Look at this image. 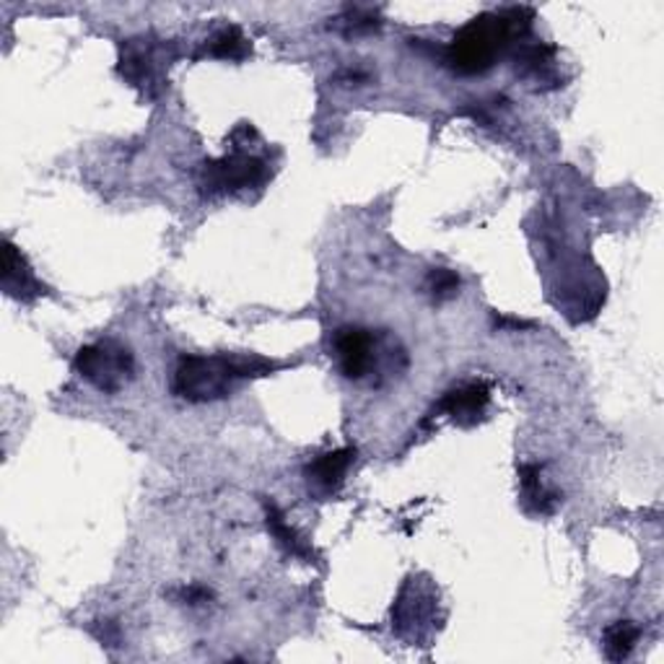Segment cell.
I'll return each mask as SVG.
<instances>
[{
    "label": "cell",
    "mask_w": 664,
    "mask_h": 664,
    "mask_svg": "<svg viewBox=\"0 0 664 664\" xmlns=\"http://www.w3.org/2000/svg\"><path fill=\"white\" fill-rule=\"evenodd\" d=\"M532 24L530 9L488 11L475 16L454 34L444 49V60L454 74L480 76L494 68L498 57L507 53L511 40L522 37Z\"/></svg>",
    "instance_id": "cell-1"
},
{
    "label": "cell",
    "mask_w": 664,
    "mask_h": 664,
    "mask_svg": "<svg viewBox=\"0 0 664 664\" xmlns=\"http://www.w3.org/2000/svg\"><path fill=\"white\" fill-rule=\"evenodd\" d=\"M265 361L234 356H182L175 372V392L187 402H213L226 397L244 377L259 374Z\"/></svg>",
    "instance_id": "cell-2"
},
{
    "label": "cell",
    "mask_w": 664,
    "mask_h": 664,
    "mask_svg": "<svg viewBox=\"0 0 664 664\" xmlns=\"http://www.w3.org/2000/svg\"><path fill=\"white\" fill-rule=\"evenodd\" d=\"M74 366L86 381L107 395L120 392L135 377L133 353L114 341H99L78 348Z\"/></svg>",
    "instance_id": "cell-3"
},
{
    "label": "cell",
    "mask_w": 664,
    "mask_h": 664,
    "mask_svg": "<svg viewBox=\"0 0 664 664\" xmlns=\"http://www.w3.org/2000/svg\"><path fill=\"white\" fill-rule=\"evenodd\" d=\"M265 177H268L265 162H259L257 156L234 151V154L223 156L219 162L206 164L203 187L208 190V195L240 192V190H247V187L263 185Z\"/></svg>",
    "instance_id": "cell-4"
},
{
    "label": "cell",
    "mask_w": 664,
    "mask_h": 664,
    "mask_svg": "<svg viewBox=\"0 0 664 664\" xmlns=\"http://www.w3.org/2000/svg\"><path fill=\"white\" fill-rule=\"evenodd\" d=\"M332 351H335L337 366H341L343 377L361 381L366 379L374 369V335L364 328H341L332 337Z\"/></svg>",
    "instance_id": "cell-5"
},
{
    "label": "cell",
    "mask_w": 664,
    "mask_h": 664,
    "mask_svg": "<svg viewBox=\"0 0 664 664\" xmlns=\"http://www.w3.org/2000/svg\"><path fill=\"white\" fill-rule=\"evenodd\" d=\"M490 406V389L483 381H467V385H460L450 389L442 397L436 410L446 418H452L454 423L460 425H475L486 416V410Z\"/></svg>",
    "instance_id": "cell-6"
},
{
    "label": "cell",
    "mask_w": 664,
    "mask_h": 664,
    "mask_svg": "<svg viewBox=\"0 0 664 664\" xmlns=\"http://www.w3.org/2000/svg\"><path fill=\"white\" fill-rule=\"evenodd\" d=\"M353 460H356V450H335V452L320 454V457L307 467L309 488L322 496L335 494V490L343 486L345 473H348Z\"/></svg>",
    "instance_id": "cell-7"
},
{
    "label": "cell",
    "mask_w": 664,
    "mask_h": 664,
    "mask_svg": "<svg viewBox=\"0 0 664 664\" xmlns=\"http://www.w3.org/2000/svg\"><path fill=\"white\" fill-rule=\"evenodd\" d=\"M3 288L11 299H21V301H32L42 294L37 276H34V270L26 265L24 255H21V252L13 247L11 242H5Z\"/></svg>",
    "instance_id": "cell-8"
},
{
    "label": "cell",
    "mask_w": 664,
    "mask_h": 664,
    "mask_svg": "<svg viewBox=\"0 0 664 664\" xmlns=\"http://www.w3.org/2000/svg\"><path fill=\"white\" fill-rule=\"evenodd\" d=\"M540 473H543L540 465H522V471H519V480H522V503L532 514H551L555 503H558V494H553V490L543 486Z\"/></svg>",
    "instance_id": "cell-9"
},
{
    "label": "cell",
    "mask_w": 664,
    "mask_h": 664,
    "mask_svg": "<svg viewBox=\"0 0 664 664\" xmlns=\"http://www.w3.org/2000/svg\"><path fill=\"white\" fill-rule=\"evenodd\" d=\"M206 49H208V55L221 57V60L240 63L247 55H252V42L244 37L240 26H226L208 40Z\"/></svg>",
    "instance_id": "cell-10"
},
{
    "label": "cell",
    "mask_w": 664,
    "mask_h": 664,
    "mask_svg": "<svg viewBox=\"0 0 664 664\" xmlns=\"http://www.w3.org/2000/svg\"><path fill=\"white\" fill-rule=\"evenodd\" d=\"M265 517H268V530L270 535L278 540V545H284L288 553L299 555V558H309V555H312V547H309L307 540H301L294 527H288L286 517L280 514L276 503H265Z\"/></svg>",
    "instance_id": "cell-11"
},
{
    "label": "cell",
    "mask_w": 664,
    "mask_h": 664,
    "mask_svg": "<svg viewBox=\"0 0 664 664\" xmlns=\"http://www.w3.org/2000/svg\"><path fill=\"white\" fill-rule=\"evenodd\" d=\"M639 626H633L631 620H618L605 631V654L610 662H623L631 656L633 649L639 644Z\"/></svg>",
    "instance_id": "cell-12"
},
{
    "label": "cell",
    "mask_w": 664,
    "mask_h": 664,
    "mask_svg": "<svg viewBox=\"0 0 664 664\" xmlns=\"http://www.w3.org/2000/svg\"><path fill=\"white\" fill-rule=\"evenodd\" d=\"M553 53L555 49L551 45H543V42H538V45H522L514 55L517 70H522V74H540V68H545V65L551 63Z\"/></svg>",
    "instance_id": "cell-13"
},
{
    "label": "cell",
    "mask_w": 664,
    "mask_h": 664,
    "mask_svg": "<svg viewBox=\"0 0 664 664\" xmlns=\"http://www.w3.org/2000/svg\"><path fill=\"white\" fill-rule=\"evenodd\" d=\"M429 291L436 301L452 299V296L460 291L457 273H452L446 268H434V270H431V276H429Z\"/></svg>",
    "instance_id": "cell-14"
}]
</instances>
